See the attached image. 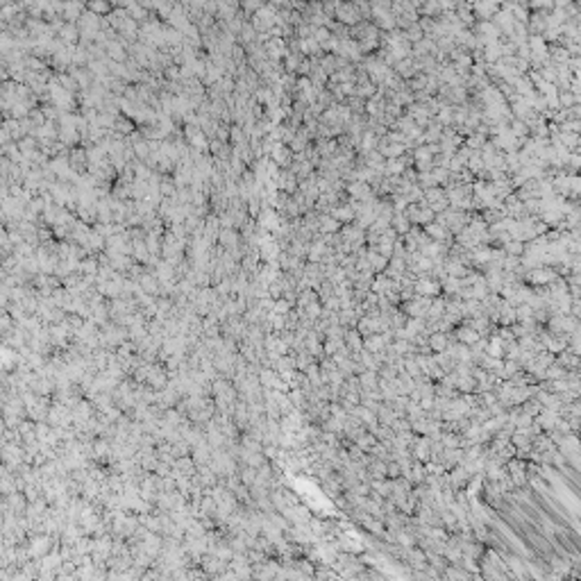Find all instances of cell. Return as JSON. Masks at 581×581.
Returning a JSON list of instances; mask_svg holds the SVG:
<instances>
[{
  "label": "cell",
  "instance_id": "1",
  "mask_svg": "<svg viewBox=\"0 0 581 581\" xmlns=\"http://www.w3.org/2000/svg\"><path fill=\"white\" fill-rule=\"evenodd\" d=\"M414 293L415 295H429V297L441 295V282L431 280V277H418L414 284Z\"/></svg>",
  "mask_w": 581,
  "mask_h": 581
},
{
  "label": "cell",
  "instance_id": "2",
  "mask_svg": "<svg viewBox=\"0 0 581 581\" xmlns=\"http://www.w3.org/2000/svg\"><path fill=\"white\" fill-rule=\"evenodd\" d=\"M452 334H454V338H456L458 343H465V345H472V343H477L481 338V336L465 323H458L456 327L452 330Z\"/></svg>",
  "mask_w": 581,
  "mask_h": 581
},
{
  "label": "cell",
  "instance_id": "3",
  "mask_svg": "<svg viewBox=\"0 0 581 581\" xmlns=\"http://www.w3.org/2000/svg\"><path fill=\"white\" fill-rule=\"evenodd\" d=\"M447 475H450V484H452L454 491H458V488H465V484H468V479H470V472L461 463H456L454 468L447 470Z\"/></svg>",
  "mask_w": 581,
  "mask_h": 581
},
{
  "label": "cell",
  "instance_id": "4",
  "mask_svg": "<svg viewBox=\"0 0 581 581\" xmlns=\"http://www.w3.org/2000/svg\"><path fill=\"white\" fill-rule=\"evenodd\" d=\"M554 363H559L561 368L565 370H579V354H572L568 350H563V352L554 354Z\"/></svg>",
  "mask_w": 581,
  "mask_h": 581
},
{
  "label": "cell",
  "instance_id": "5",
  "mask_svg": "<svg viewBox=\"0 0 581 581\" xmlns=\"http://www.w3.org/2000/svg\"><path fill=\"white\" fill-rule=\"evenodd\" d=\"M359 379V386H361V391H374L377 388V384H379V374H377V370H363L361 374H357Z\"/></svg>",
  "mask_w": 581,
  "mask_h": 581
},
{
  "label": "cell",
  "instance_id": "6",
  "mask_svg": "<svg viewBox=\"0 0 581 581\" xmlns=\"http://www.w3.org/2000/svg\"><path fill=\"white\" fill-rule=\"evenodd\" d=\"M534 420L540 425L542 431H549V429H554V425H556L559 414H556V411H549V409H540V414H538Z\"/></svg>",
  "mask_w": 581,
  "mask_h": 581
},
{
  "label": "cell",
  "instance_id": "7",
  "mask_svg": "<svg viewBox=\"0 0 581 581\" xmlns=\"http://www.w3.org/2000/svg\"><path fill=\"white\" fill-rule=\"evenodd\" d=\"M427 343H429L431 352H443L447 347V343H450V332H434V334L427 336Z\"/></svg>",
  "mask_w": 581,
  "mask_h": 581
},
{
  "label": "cell",
  "instance_id": "8",
  "mask_svg": "<svg viewBox=\"0 0 581 581\" xmlns=\"http://www.w3.org/2000/svg\"><path fill=\"white\" fill-rule=\"evenodd\" d=\"M443 313H445V297H443V295H436L434 300H431L427 313H425V320H438Z\"/></svg>",
  "mask_w": 581,
  "mask_h": 581
},
{
  "label": "cell",
  "instance_id": "9",
  "mask_svg": "<svg viewBox=\"0 0 581 581\" xmlns=\"http://www.w3.org/2000/svg\"><path fill=\"white\" fill-rule=\"evenodd\" d=\"M343 341H345V345L350 347L352 352H359V350L363 347V336L357 332V327H347V330H345V338H343Z\"/></svg>",
  "mask_w": 581,
  "mask_h": 581
},
{
  "label": "cell",
  "instance_id": "10",
  "mask_svg": "<svg viewBox=\"0 0 581 581\" xmlns=\"http://www.w3.org/2000/svg\"><path fill=\"white\" fill-rule=\"evenodd\" d=\"M531 438H534V436L529 434V429H518V427H515V429L511 431V438H508V441L513 443L515 447H531Z\"/></svg>",
  "mask_w": 581,
  "mask_h": 581
},
{
  "label": "cell",
  "instance_id": "11",
  "mask_svg": "<svg viewBox=\"0 0 581 581\" xmlns=\"http://www.w3.org/2000/svg\"><path fill=\"white\" fill-rule=\"evenodd\" d=\"M366 470H368L370 479H384L386 477V461H381V458H370V463L366 465Z\"/></svg>",
  "mask_w": 581,
  "mask_h": 581
},
{
  "label": "cell",
  "instance_id": "12",
  "mask_svg": "<svg viewBox=\"0 0 581 581\" xmlns=\"http://www.w3.org/2000/svg\"><path fill=\"white\" fill-rule=\"evenodd\" d=\"M384 347H386V343H384V338H381V334H377V332L363 338V350H368V352H381Z\"/></svg>",
  "mask_w": 581,
  "mask_h": 581
},
{
  "label": "cell",
  "instance_id": "13",
  "mask_svg": "<svg viewBox=\"0 0 581 581\" xmlns=\"http://www.w3.org/2000/svg\"><path fill=\"white\" fill-rule=\"evenodd\" d=\"M289 400L290 404H293V409H297V411H304L307 409V393L302 391V388H290L289 391Z\"/></svg>",
  "mask_w": 581,
  "mask_h": 581
},
{
  "label": "cell",
  "instance_id": "14",
  "mask_svg": "<svg viewBox=\"0 0 581 581\" xmlns=\"http://www.w3.org/2000/svg\"><path fill=\"white\" fill-rule=\"evenodd\" d=\"M377 420H379V425H393V420L397 418V414L393 411V407L391 404H386V402H381V407L377 409Z\"/></svg>",
  "mask_w": 581,
  "mask_h": 581
},
{
  "label": "cell",
  "instance_id": "15",
  "mask_svg": "<svg viewBox=\"0 0 581 581\" xmlns=\"http://www.w3.org/2000/svg\"><path fill=\"white\" fill-rule=\"evenodd\" d=\"M316 361H318V359L311 357L307 350H300V352H295V370H300V373H304V370H307L309 366H313Z\"/></svg>",
  "mask_w": 581,
  "mask_h": 581
},
{
  "label": "cell",
  "instance_id": "16",
  "mask_svg": "<svg viewBox=\"0 0 581 581\" xmlns=\"http://www.w3.org/2000/svg\"><path fill=\"white\" fill-rule=\"evenodd\" d=\"M357 332L359 334L366 338V336H370V334H374V318H370V316H361V318L357 320Z\"/></svg>",
  "mask_w": 581,
  "mask_h": 581
},
{
  "label": "cell",
  "instance_id": "17",
  "mask_svg": "<svg viewBox=\"0 0 581 581\" xmlns=\"http://www.w3.org/2000/svg\"><path fill=\"white\" fill-rule=\"evenodd\" d=\"M357 320H359V316L354 313L352 307H345V309H341V311H338V323H341L343 327H354V325H357Z\"/></svg>",
  "mask_w": 581,
  "mask_h": 581
},
{
  "label": "cell",
  "instance_id": "18",
  "mask_svg": "<svg viewBox=\"0 0 581 581\" xmlns=\"http://www.w3.org/2000/svg\"><path fill=\"white\" fill-rule=\"evenodd\" d=\"M475 386H477L475 377H472V374H465V377H458L454 388H456L458 393H475Z\"/></svg>",
  "mask_w": 581,
  "mask_h": 581
},
{
  "label": "cell",
  "instance_id": "19",
  "mask_svg": "<svg viewBox=\"0 0 581 581\" xmlns=\"http://www.w3.org/2000/svg\"><path fill=\"white\" fill-rule=\"evenodd\" d=\"M520 409H522V414H527V415H531V418H536L538 414H540V409H542V404L538 402L536 397H529V400H525V402L520 404Z\"/></svg>",
  "mask_w": 581,
  "mask_h": 581
},
{
  "label": "cell",
  "instance_id": "20",
  "mask_svg": "<svg viewBox=\"0 0 581 581\" xmlns=\"http://www.w3.org/2000/svg\"><path fill=\"white\" fill-rule=\"evenodd\" d=\"M239 479H241V484L252 486L254 479H257V468H252V465H243V468L239 470Z\"/></svg>",
  "mask_w": 581,
  "mask_h": 581
},
{
  "label": "cell",
  "instance_id": "21",
  "mask_svg": "<svg viewBox=\"0 0 581 581\" xmlns=\"http://www.w3.org/2000/svg\"><path fill=\"white\" fill-rule=\"evenodd\" d=\"M443 447H458L461 445V434L458 431H441Z\"/></svg>",
  "mask_w": 581,
  "mask_h": 581
},
{
  "label": "cell",
  "instance_id": "22",
  "mask_svg": "<svg viewBox=\"0 0 581 581\" xmlns=\"http://www.w3.org/2000/svg\"><path fill=\"white\" fill-rule=\"evenodd\" d=\"M320 427H323L325 431H332V434H343V420L334 418V415H330L325 422H320Z\"/></svg>",
  "mask_w": 581,
  "mask_h": 581
},
{
  "label": "cell",
  "instance_id": "23",
  "mask_svg": "<svg viewBox=\"0 0 581 581\" xmlns=\"http://www.w3.org/2000/svg\"><path fill=\"white\" fill-rule=\"evenodd\" d=\"M316 293H318V300H320V302H325L327 297L334 295V284H332L330 280H323V282L318 284V289H316Z\"/></svg>",
  "mask_w": 581,
  "mask_h": 581
},
{
  "label": "cell",
  "instance_id": "24",
  "mask_svg": "<svg viewBox=\"0 0 581 581\" xmlns=\"http://www.w3.org/2000/svg\"><path fill=\"white\" fill-rule=\"evenodd\" d=\"M354 443H357V445L361 447L363 452H368L370 447H373L374 443H377V436H374L373 431H366V434H361V436H359V438H357V441H354Z\"/></svg>",
  "mask_w": 581,
  "mask_h": 581
},
{
  "label": "cell",
  "instance_id": "25",
  "mask_svg": "<svg viewBox=\"0 0 581 581\" xmlns=\"http://www.w3.org/2000/svg\"><path fill=\"white\" fill-rule=\"evenodd\" d=\"M518 370H522V366H520L515 359H504V366H502V379H508L511 374H515Z\"/></svg>",
  "mask_w": 581,
  "mask_h": 581
},
{
  "label": "cell",
  "instance_id": "26",
  "mask_svg": "<svg viewBox=\"0 0 581 581\" xmlns=\"http://www.w3.org/2000/svg\"><path fill=\"white\" fill-rule=\"evenodd\" d=\"M434 395L445 397V400H452L454 395H458V391H456V388H452V386H447V384H441V381H436V391H434Z\"/></svg>",
  "mask_w": 581,
  "mask_h": 581
},
{
  "label": "cell",
  "instance_id": "27",
  "mask_svg": "<svg viewBox=\"0 0 581 581\" xmlns=\"http://www.w3.org/2000/svg\"><path fill=\"white\" fill-rule=\"evenodd\" d=\"M332 216H334L338 223H352L354 211L350 207H338V209H334V211H332Z\"/></svg>",
  "mask_w": 581,
  "mask_h": 581
},
{
  "label": "cell",
  "instance_id": "28",
  "mask_svg": "<svg viewBox=\"0 0 581 581\" xmlns=\"http://www.w3.org/2000/svg\"><path fill=\"white\" fill-rule=\"evenodd\" d=\"M565 373H568V370L561 368L559 363H549L547 368H545V379H561V377H565Z\"/></svg>",
  "mask_w": 581,
  "mask_h": 581
},
{
  "label": "cell",
  "instance_id": "29",
  "mask_svg": "<svg viewBox=\"0 0 581 581\" xmlns=\"http://www.w3.org/2000/svg\"><path fill=\"white\" fill-rule=\"evenodd\" d=\"M297 323H300V316H297L295 309H290L289 313H284V330L295 332L297 330Z\"/></svg>",
  "mask_w": 581,
  "mask_h": 581
},
{
  "label": "cell",
  "instance_id": "30",
  "mask_svg": "<svg viewBox=\"0 0 581 581\" xmlns=\"http://www.w3.org/2000/svg\"><path fill=\"white\" fill-rule=\"evenodd\" d=\"M290 309H293V304H290L289 300H284V297H277V300L273 302V313H280V316H284V313H289Z\"/></svg>",
  "mask_w": 581,
  "mask_h": 581
},
{
  "label": "cell",
  "instance_id": "31",
  "mask_svg": "<svg viewBox=\"0 0 581 581\" xmlns=\"http://www.w3.org/2000/svg\"><path fill=\"white\" fill-rule=\"evenodd\" d=\"M511 420H513V425L518 427V429H527V427L534 422V418H531V415H527V414H522V411H520L515 418H511Z\"/></svg>",
  "mask_w": 581,
  "mask_h": 581
},
{
  "label": "cell",
  "instance_id": "32",
  "mask_svg": "<svg viewBox=\"0 0 581 581\" xmlns=\"http://www.w3.org/2000/svg\"><path fill=\"white\" fill-rule=\"evenodd\" d=\"M400 475H402V472H400V463L393 461V458L386 461V477H388V479H397Z\"/></svg>",
  "mask_w": 581,
  "mask_h": 581
},
{
  "label": "cell",
  "instance_id": "33",
  "mask_svg": "<svg viewBox=\"0 0 581 581\" xmlns=\"http://www.w3.org/2000/svg\"><path fill=\"white\" fill-rule=\"evenodd\" d=\"M323 304V309H327V311H341V300L336 295H332V297H327L325 302H320Z\"/></svg>",
  "mask_w": 581,
  "mask_h": 581
},
{
  "label": "cell",
  "instance_id": "34",
  "mask_svg": "<svg viewBox=\"0 0 581 581\" xmlns=\"http://www.w3.org/2000/svg\"><path fill=\"white\" fill-rule=\"evenodd\" d=\"M330 415H334V418H345L347 415V411L343 409V404L341 402H330Z\"/></svg>",
  "mask_w": 581,
  "mask_h": 581
},
{
  "label": "cell",
  "instance_id": "35",
  "mask_svg": "<svg viewBox=\"0 0 581 581\" xmlns=\"http://www.w3.org/2000/svg\"><path fill=\"white\" fill-rule=\"evenodd\" d=\"M116 127L121 129L123 134H129V132H132V123H129V121H118V123H116Z\"/></svg>",
  "mask_w": 581,
  "mask_h": 581
},
{
  "label": "cell",
  "instance_id": "36",
  "mask_svg": "<svg viewBox=\"0 0 581 581\" xmlns=\"http://www.w3.org/2000/svg\"><path fill=\"white\" fill-rule=\"evenodd\" d=\"M572 102H575V98H572L570 93H565V91H563V93H561V105H563V107H570Z\"/></svg>",
  "mask_w": 581,
  "mask_h": 581
},
{
  "label": "cell",
  "instance_id": "37",
  "mask_svg": "<svg viewBox=\"0 0 581 581\" xmlns=\"http://www.w3.org/2000/svg\"><path fill=\"white\" fill-rule=\"evenodd\" d=\"M0 78H2V75H0Z\"/></svg>",
  "mask_w": 581,
  "mask_h": 581
}]
</instances>
